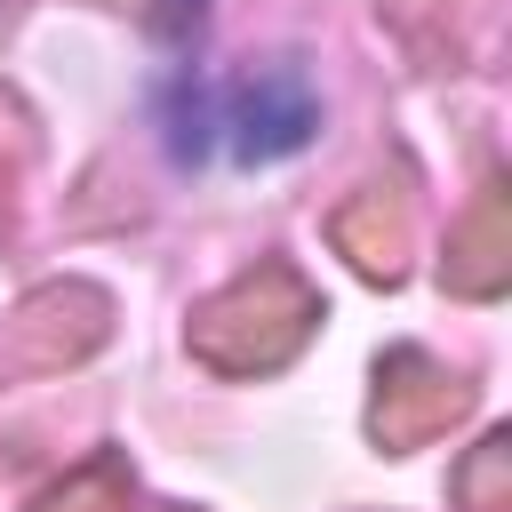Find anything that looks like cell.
<instances>
[{
	"label": "cell",
	"mask_w": 512,
	"mask_h": 512,
	"mask_svg": "<svg viewBox=\"0 0 512 512\" xmlns=\"http://www.w3.org/2000/svg\"><path fill=\"white\" fill-rule=\"evenodd\" d=\"M320 128V96L296 64H256V72H176L160 88V136L184 168H272L304 152Z\"/></svg>",
	"instance_id": "obj_1"
}]
</instances>
